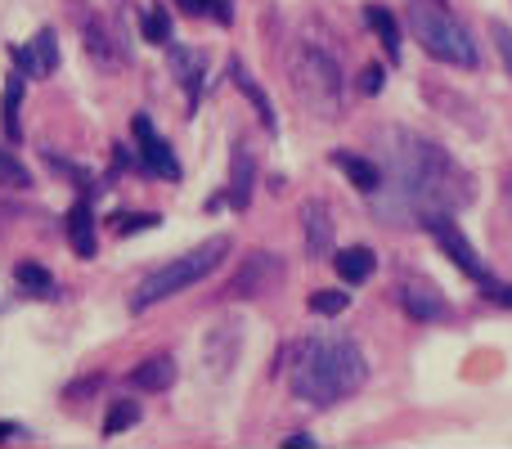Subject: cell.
Instances as JSON below:
<instances>
[{"mask_svg":"<svg viewBox=\"0 0 512 449\" xmlns=\"http://www.w3.org/2000/svg\"><path fill=\"white\" fill-rule=\"evenodd\" d=\"M382 207L378 212L396 216V221L423 225L436 212H459L472 198L468 176L450 153H441L432 140L409 131H387L382 135Z\"/></svg>","mask_w":512,"mask_h":449,"instance_id":"obj_1","label":"cell"},{"mask_svg":"<svg viewBox=\"0 0 512 449\" xmlns=\"http://www.w3.org/2000/svg\"><path fill=\"white\" fill-rule=\"evenodd\" d=\"M364 378H369V360L355 337H310L297 346L288 369L292 396L315 409H333L337 400L355 396Z\"/></svg>","mask_w":512,"mask_h":449,"instance_id":"obj_2","label":"cell"},{"mask_svg":"<svg viewBox=\"0 0 512 449\" xmlns=\"http://www.w3.org/2000/svg\"><path fill=\"white\" fill-rule=\"evenodd\" d=\"M288 77L297 99L319 117V122H337L342 117V95H346V77L337 68V59L315 41H301L288 59Z\"/></svg>","mask_w":512,"mask_h":449,"instance_id":"obj_3","label":"cell"},{"mask_svg":"<svg viewBox=\"0 0 512 449\" xmlns=\"http://www.w3.org/2000/svg\"><path fill=\"white\" fill-rule=\"evenodd\" d=\"M225 252H230V238H207L203 247H194V252H185V256H176V261H167L162 270H153L149 279L135 288L131 310H135V315H144V310L162 306V301L176 297V292L194 288L198 279H207V274H212L216 265L225 261Z\"/></svg>","mask_w":512,"mask_h":449,"instance_id":"obj_4","label":"cell"},{"mask_svg":"<svg viewBox=\"0 0 512 449\" xmlns=\"http://www.w3.org/2000/svg\"><path fill=\"white\" fill-rule=\"evenodd\" d=\"M409 27H414L418 45H423L436 63L477 68V41H472L468 27H463L450 9L436 5V0H414V5H409Z\"/></svg>","mask_w":512,"mask_h":449,"instance_id":"obj_5","label":"cell"},{"mask_svg":"<svg viewBox=\"0 0 512 449\" xmlns=\"http://www.w3.org/2000/svg\"><path fill=\"white\" fill-rule=\"evenodd\" d=\"M427 234L441 243V252L450 256L454 265H459L468 279H477V283H490V270H486V261H481V252L468 243V234L459 229V221H454V212H436V216H427L423 221Z\"/></svg>","mask_w":512,"mask_h":449,"instance_id":"obj_6","label":"cell"},{"mask_svg":"<svg viewBox=\"0 0 512 449\" xmlns=\"http://www.w3.org/2000/svg\"><path fill=\"white\" fill-rule=\"evenodd\" d=\"M279 279H283V261H279V252H265V247H256V252H248V256L239 261L234 279L225 283V297H230V301L265 297V292H270Z\"/></svg>","mask_w":512,"mask_h":449,"instance_id":"obj_7","label":"cell"},{"mask_svg":"<svg viewBox=\"0 0 512 449\" xmlns=\"http://www.w3.org/2000/svg\"><path fill=\"white\" fill-rule=\"evenodd\" d=\"M131 135H135V144H140V162H144V171H149V176L171 180V185L185 176V171H180V162H176V153H171V144L162 140L158 131H153V122L144 113H135Z\"/></svg>","mask_w":512,"mask_h":449,"instance_id":"obj_8","label":"cell"},{"mask_svg":"<svg viewBox=\"0 0 512 449\" xmlns=\"http://www.w3.org/2000/svg\"><path fill=\"white\" fill-rule=\"evenodd\" d=\"M301 234H306L310 261H319V256L333 252V216H328L324 198H310V203L301 207Z\"/></svg>","mask_w":512,"mask_h":449,"instance_id":"obj_9","label":"cell"},{"mask_svg":"<svg viewBox=\"0 0 512 449\" xmlns=\"http://www.w3.org/2000/svg\"><path fill=\"white\" fill-rule=\"evenodd\" d=\"M167 63H171V72H176V81L185 86L189 104H194L198 90H203V77H207V54L194 50V45L171 41V45H167Z\"/></svg>","mask_w":512,"mask_h":449,"instance_id":"obj_10","label":"cell"},{"mask_svg":"<svg viewBox=\"0 0 512 449\" xmlns=\"http://www.w3.org/2000/svg\"><path fill=\"white\" fill-rule=\"evenodd\" d=\"M400 306H405V315L418 319V324H441V319H450V301L436 288H427V283H405V288H400Z\"/></svg>","mask_w":512,"mask_h":449,"instance_id":"obj_11","label":"cell"},{"mask_svg":"<svg viewBox=\"0 0 512 449\" xmlns=\"http://www.w3.org/2000/svg\"><path fill=\"white\" fill-rule=\"evenodd\" d=\"M239 351H243V328L239 324H216L203 342V355L216 373H230V364L239 360Z\"/></svg>","mask_w":512,"mask_h":449,"instance_id":"obj_12","label":"cell"},{"mask_svg":"<svg viewBox=\"0 0 512 449\" xmlns=\"http://www.w3.org/2000/svg\"><path fill=\"white\" fill-rule=\"evenodd\" d=\"M68 243H72V252H77L81 261H95V256H99L95 212H90L86 198H81V203H72V212H68Z\"/></svg>","mask_w":512,"mask_h":449,"instance_id":"obj_13","label":"cell"},{"mask_svg":"<svg viewBox=\"0 0 512 449\" xmlns=\"http://www.w3.org/2000/svg\"><path fill=\"white\" fill-rule=\"evenodd\" d=\"M333 167L342 171V176L351 180V185L360 189V194H369V198H373V194L382 189V167H378V162H369V158H360V153L337 149V153H333Z\"/></svg>","mask_w":512,"mask_h":449,"instance_id":"obj_14","label":"cell"},{"mask_svg":"<svg viewBox=\"0 0 512 449\" xmlns=\"http://www.w3.org/2000/svg\"><path fill=\"white\" fill-rule=\"evenodd\" d=\"M81 32H86V54L99 63V68H104V72L126 68V50L113 41V32H108L104 23H86Z\"/></svg>","mask_w":512,"mask_h":449,"instance_id":"obj_15","label":"cell"},{"mask_svg":"<svg viewBox=\"0 0 512 449\" xmlns=\"http://www.w3.org/2000/svg\"><path fill=\"white\" fill-rule=\"evenodd\" d=\"M252 180H256V162H252V149L234 144V158H230V207L243 212L252 203Z\"/></svg>","mask_w":512,"mask_h":449,"instance_id":"obj_16","label":"cell"},{"mask_svg":"<svg viewBox=\"0 0 512 449\" xmlns=\"http://www.w3.org/2000/svg\"><path fill=\"white\" fill-rule=\"evenodd\" d=\"M230 77H234V86L243 90V99H248V104H252V113L261 117V126H265V131H279V122H274V104H270V95H265V90L256 86V77H252L248 68H243L239 59L230 63Z\"/></svg>","mask_w":512,"mask_h":449,"instance_id":"obj_17","label":"cell"},{"mask_svg":"<svg viewBox=\"0 0 512 449\" xmlns=\"http://www.w3.org/2000/svg\"><path fill=\"white\" fill-rule=\"evenodd\" d=\"M176 382V360L171 355H149L144 364L131 369V387L135 391H167Z\"/></svg>","mask_w":512,"mask_h":449,"instance_id":"obj_18","label":"cell"},{"mask_svg":"<svg viewBox=\"0 0 512 449\" xmlns=\"http://www.w3.org/2000/svg\"><path fill=\"white\" fill-rule=\"evenodd\" d=\"M18 113H23V72L9 77L5 95H0V131H5V140H23V122H18Z\"/></svg>","mask_w":512,"mask_h":449,"instance_id":"obj_19","label":"cell"},{"mask_svg":"<svg viewBox=\"0 0 512 449\" xmlns=\"http://www.w3.org/2000/svg\"><path fill=\"white\" fill-rule=\"evenodd\" d=\"M333 265H337V274H342V283H364L373 274V265H378V256L369 252V247H342V252L333 256Z\"/></svg>","mask_w":512,"mask_h":449,"instance_id":"obj_20","label":"cell"},{"mask_svg":"<svg viewBox=\"0 0 512 449\" xmlns=\"http://www.w3.org/2000/svg\"><path fill=\"white\" fill-rule=\"evenodd\" d=\"M14 279H18V288L32 292V297H54V274L45 270V265L18 261V265H14Z\"/></svg>","mask_w":512,"mask_h":449,"instance_id":"obj_21","label":"cell"},{"mask_svg":"<svg viewBox=\"0 0 512 449\" xmlns=\"http://www.w3.org/2000/svg\"><path fill=\"white\" fill-rule=\"evenodd\" d=\"M364 23L382 36V45H387L391 59H400V27H396V18H391L382 5H364Z\"/></svg>","mask_w":512,"mask_h":449,"instance_id":"obj_22","label":"cell"},{"mask_svg":"<svg viewBox=\"0 0 512 449\" xmlns=\"http://www.w3.org/2000/svg\"><path fill=\"white\" fill-rule=\"evenodd\" d=\"M140 423V405L135 400H113V409H108V418H104V436H122L126 427H135Z\"/></svg>","mask_w":512,"mask_h":449,"instance_id":"obj_23","label":"cell"},{"mask_svg":"<svg viewBox=\"0 0 512 449\" xmlns=\"http://www.w3.org/2000/svg\"><path fill=\"white\" fill-rule=\"evenodd\" d=\"M32 54H36V68H41V77H50V72L59 68V41H54L50 27H41V32H36Z\"/></svg>","mask_w":512,"mask_h":449,"instance_id":"obj_24","label":"cell"},{"mask_svg":"<svg viewBox=\"0 0 512 449\" xmlns=\"http://www.w3.org/2000/svg\"><path fill=\"white\" fill-rule=\"evenodd\" d=\"M140 27H144V41H153V45H171V14H167V5L149 9Z\"/></svg>","mask_w":512,"mask_h":449,"instance_id":"obj_25","label":"cell"},{"mask_svg":"<svg viewBox=\"0 0 512 449\" xmlns=\"http://www.w3.org/2000/svg\"><path fill=\"white\" fill-rule=\"evenodd\" d=\"M0 185H5V189H32V176H27V167L9 149H0Z\"/></svg>","mask_w":512,"mask_h":449,"instance_id":"obj_26","label":"cell"},{"mask_svg":"<svg viewBox=\"0 0 512 449\" xmlns=\"http://www.w3.org/2000/svg\"><path fill=\"white\" fill-rule=\"evenodd\" d=\"M346 306H351V292H337V288L310 292V310H315V315H342Z\"/></svg>","mask_w":512,"mask_h":449,"instance_id":"obj_27","label":"cell"},{"mask_svg":"<svg viewBox=\"0 0 512 449\" xmlns=\"http://www.w3.org/2000/svg\"><path fill=\"white\" fill-rule=\"evenodd\" d=\"M185 14H212L216 23H230V0H180Z\"/></svg>","mask_w":512,"mask_h":449,"instance_id":"obj_28","label":"cell"},{"mask_svg":"<svg viewBox=\"0 0 512 449\" xmlns=\"http://www.w3.org/2000/svg\"><path fill=\"white\" fill-rule=\"evenodd\" d=\"M153 225H158L153 212H122L117 216V234H140V229H153Z\"/></svg>","mask_w":512,"mask_h":449,"instance_id":"obj_29","label":"cell"},{"mask_svg":"<svg viewBox=\"0 0 512 449\" xmlns=\"http://www.w3.org/2000/svg\"><path fill=\"white\" fill-rule=\"evenodd\" d=\"M490 36H495V45H499V59H504V68H508V77H512V27L508 23H490Z\"/></svg>","mask_w":512,"mask_h":449,"instance_id":"obj_30","label":"cell"},{"mask_svg":"<svg viewBox=\"0 0 512 449\" xmlns=\"http://www.w3.org/2000/svg\"><path fill=\"white\" fill-rule=\"evenodd\" d=\"M14 63H18V72H23V77H41V68H36V54H32V45H14Z\"/></svg>","mask_w":512,"mask_h":449,"instance_id":"obj_31","label":"cell"},{"mask_svg":"<svg viewBox=\"0 0 512 449\" xmlns=\"http://www.w3.org/2000/svg\"><path fill=\"white\" fill-rule=\"evenodd\" d=\"M382 81H387V72H382L378 63H373V68H364V81H360V90H364V95H378V90H382Z\"/></svg>","mask_w":512,"mask_h":449,"instance_id":"obj_32","label":"cell"},{"mask_svg":"<svg viewBox=\"0 0 512 449\" xmlns=\"http://www.w3.org/2000/svg\"><path fill=\"white\" fill-rule=\"evenodd\" d=\"M486 297H495L499 306H512V283H495V279H490L486 283Z\"/></svg>","mask_w":512,"mask_h":449,"instance_id":"obj_33","label":"cell"},{"mask_svg":"<svg viewBox=\"0 0 512 449\" xmlns=\"http://www.w3.org/2000/svg\"><path fill=\"white\" fill-rule=\"evenodd\" d=\"M283 445H292V449H315V436H310V432H292Z\"/></svg>","mask_w":512,"mask_h":449,"instance_id":"obj_34","label":"cell"},{"mask_svg":"<svg viewBox=\"0 0 512 449\" xmlns=\"http://www.w3.org/2000/svg\"><path fill=\"white\" fill-rule=\"evenodd\" d=\"M9 436H18V427H14V423H0V445H5Z\"/></svg>","mask_w":512,"mask_h":449,"instance_id":"obj_35","label":"cell"},{"mask_svg":"<svg viewBox=\"0 0 512 449\" xmlns=\"http://www.w3.org/2000/svg\"><path fill=\"white\" fill-rule=\"evenodd\" d=\"M504 198H508V207H512V171L504 176Z\"/></svg>","mask_w":512,"mask_h":449,"instance_id":"obj_36","label":"cell"}]
</instances>
